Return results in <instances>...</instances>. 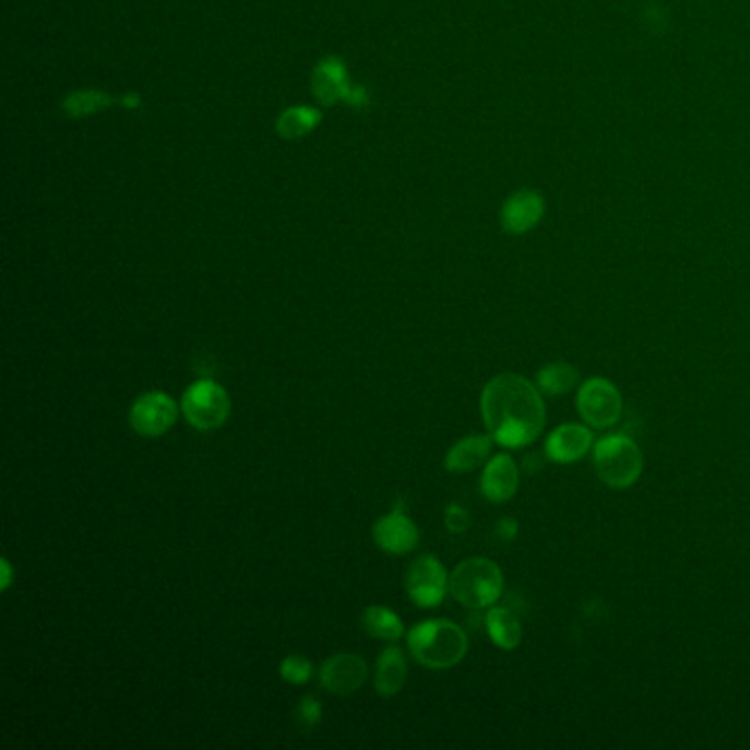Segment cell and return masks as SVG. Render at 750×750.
<instances>
[{"label":"cell","mask_w":750,"mask_h":750,"mask_svg":"<svg viewBox=\"0 0 750 750\" xmlns=\"http://www.w3.org/2000/svg\"><path fill=\"white\" fill-rule=\"evenodd\" d=\"M480 412L489 436L504 449L533 444L546 425V405L537 385L513 372L498 374L485 385Z\"/></svg>","instance_id":"cell-1"},{"label":"cell","mask_w":750,"mask_h":750,"mask_svg":"<svg viewBox=\"0 0 750 750\" xmlns=\"http://www.w3.org/2000/svg\"><path fill=\"white\" fill-rule=\"evenodd\" d=\"M412 658L427 669H452L469 652V639L461 626L447 619H427L405 634Z\"/></svg>","instance_id":"cell-2"},{"label":"cell","mask_w":750,"mask_h":750,"mask_svg":"<svg viewBox=\"0 0 750 750\" xmlns=\"http://www.w3.org/2000/svg\"><path fill=\"white\" fill-rule=\"evenodd\" d=\"M449 592L469 610L491 608L504 592L502 568L485 557L465 559L449 574Z\"/></svg>","instance_id":"cell-3"},{"label":"cell","mask_w":750,"mask_h":750,"mask_svg":"<svg viewBox=\"0 0 750 750\" xmlns=\"http://www.w3.org/2000/svg\"><path fill=\"white\" fill-rule=\"evenodd\" d=\"M645 459L639 444L623 436L612 433L594 444V469L604 485L612 489H630L643 476Z\"/></svg>","instance_id":"cell-4"},{"label":"cell","mask_w":750,"mask_h":750,"mask_svg":"<svg viewBox=\"0 0 750 750\" xmlns=\"http://www.w3.org/2000/svg\"><path fill=\"white\" fill-rule=\"evenodd\" d=\"M181 412L194 429L212 431L227 422L231 414V398L229 392L216 381L201 379L183 392Z\"/></svg>","instance_id":"cell-5"},{"label":"cell","mask_w":750,"mask_h":750,"mask_svg":"<svg viewBox=\"0 0 750 750\" xmlns=\"http://www.w3.org/2000/svg\"><path fill=\"white\" fill-rule=\"evenodd\" d=\"M576 409L585 425L608 429L619 422L623 414V396L610 379L592 377L583 381L576 392Z\"/></svg>","instance_id":"cell-6"},{"label":"cell","mask_w":750,"mask_h":750,"mask_svg":"<svg viewBox=\"0 0 750 750\" xmlns=\"http://www.w3.org/2000/svg\"><path fill=\"white\" fill-rule=\"evenodd\" d=\"M405 592L418 608H436L449 592V574L433 555L414 559L405 572Z\"/></svg>","instance_id":"cell-7"},{"label":"cell","mask_w":750,"mask_h":750,"mask_svg":"<svg viewBox=\"0 0 750 750\" xmlns=\"http://www.w3.org/2000/svg\"><path fill=\"white\" fill-rule=\"evenodd\" d=\"M179 418L177 401L162 390L141 394L128 414L130 427L143 438H159L168 433Z\"/></svg>","instance_id":"cell-8"},{"label":"cell","mask_w":750,"mask_h":750,"mask_svg":"<svg viewBox=\"0 0 750 750\" xmlns=\"http://www.w3.org/2000/svg\"><path fill=\"white\" fill-rule=\"evenodd\" d=\"M313 93L324 106H333L335 102H346L348 106H361L366 102V88L361 84H353L348 80L346 64L331 56L320 62L313 73Z\"/></svg>","instance_id":"cell-9"},{"label":"cell","mask_w":750,"mask_h":750,"mask_svg":"<svg viewBox=\"0 0 750 750\" xmlns=\"http://www.w3.org/2000/svg\"><path fill=\"white\" fill-rule=\"evenodd\" d=\"M374 544L390 555H407L418 546L420 531L414 520L403 511L401 504L394 507L388 515H381L372 526Z\"/></svg>","instance_id":"cell-10"},{"label":"cell","mask_w":750,"mask_h":750,"mask_svg":"<svg viewBox=\"0 0 750 750\" xmlns=\"http://www.w3.org/2000/svg\"><path fill=\"white\" fill-rule=\"evenodd\" d=\"M368 680V663L357 654H335L320 667V684L340 698L359 691Z\"/></svg>","instance_id":"cell-11"},{"label":"cell","mask_w":750,"mask_h":750,"mask_svg":"<svg viewBox=\"0 0 750 750\" xmlns=\"http://www.w3.org/2000/svg\"><path fill=\"white\" fill-rule=\"evenodd\" d=\"M592 447V431L579 422H566L552 429L546 440V456L557 465L581 461Z\"/></svg>","instance_id":"cell-12"},{"label":"cell","mask_w":750,"mask_h":750,"mask_svg":"<svg viewBox=\"0 0 750 750\" xmlns=\"http://www.w3.org/2000/svg\"><path fill=\"white\" fill-rule=\"evenodd\" d=\"M517 487H520V469L513 456L509 454L493 456L487 463L480 478L483 496L493 504H502V502H509L517 493Z\"/></svg>","instance_id":"cell-13"},{"label":"cell","mask_w":750,"mask_h":750,"mask_svg":"<svg viewBox=\"0 0 750 750\" xmlns=\"http://www.w3.org/2000/svg\"><path fill=\"white\" fill-rule=\"evenodd\" d=\"M491 447H493L491 436H480V433L467 436V438L459 440L452 449H449L447 456H444V469L449 474L474 472L476 467H480L489 459Z\"/></svg>","instance_id":"cell-14"},{"label":"cell","mask_w":750,"mask_h":750,"mask_svg":"<svg viewBox=\"0 0 750 750\" xmlns=\"http://www.w3.org/2000/svg\"><path fill=\"white\" fill-rule=\"evenodd\" d=\"M544 214V201L535 192H517L502 207V225L511 234L531 231Z\"/></svg>","instance_id":"cell-15"},{"label":"cell","mask_w":750,"mask_h":750,"mask_svg":"<svg viewBox=\"0 0 750 750\" xmlns=\"http://www.w3.org/2000/svg\"><path fill=\"white\" fill-rule=\"evenodd\" d=\"M407 680V660L401 647L390 645L381 652L374 669V689L383 698H394Z\"/></svg>","instance_id":"cell-16"},{"label":"cell","mask_w":750,"mask_h":750,"mask_svg":"<svg viewBox=\"0 0 750 750\" xmlns=\"http://www.w3.org/2000/svg\"><path fill=\"white\" fill-rule=\"evenodd\" d=\"M485 626L493 645L504 652H511L522 643V623L517 615L504 606H491L485 617Z\"/></svg>","instance_id":"cell-17"},{"label":"cell","mask_w":750,"mask_h":750,"mask_svg":"<svg viewBox=\"0 0 750 750\" xmlns=\"http://www.w3.org/2000/svg\"><path fill=\"white\" fill-rule=\"evenodd\" d=\"M361 626H364L366 634H370L372 639H379V641L396 643L405 636V626H403L401 617L385 606L366 608L364 617H361Z\"/></svg>","instance_id":"cell-18"},{"label":"cell","mask_w":750,"mask_h":750,"mask_svg":"<svg viewBox=\"0 0 750 750\" xmlns=\"http://www.w3.org/2000/svg\"><path fill=\"white\" fill-rule=\"evenodd\" d=\"M579 385V370L566 361H555L537 372V388L548 396H566Z\"/></svg>","instance_id":"cell-19"},{"label":"cell","mask_w":750,"mask_h":750,"mask_svg":"<svg viewBox=\"0 0 750 750\" xmlns=\"http://www.w3.org/2000/svg\"><path fill=\"white\" fill-rule=\"evenodd\" d=\"M322 112L311 106H290L277 117V134L284 139H299L316 130Z\"/></svg>","instance_id":"cell-20"},{"label":"cell","mask_w":750,"mask_h":750,"mask_svg":"<svg viewBox=\"0 0 750 750\" xmlns=\"http://www.w3.org/2000/svg\"><path fill=\"white\" fill-rule=\"evenodd\" d=\"M112 104V97L104 91H97V88H88V91H75L71 93L64 104H62V110L69 115V117H88V115H95L104 108H108Z\"/></svg>","instance_id":"cell-21"},{"label":"cell","mask_w":750,"mask_h":750,"mask_svg":"<svg viewBox=\"0 0 750 750\" xmlns=\"http://www.w3.org/2000/svg\"><path fill=\"white\" fill-rule=\"evenodd\" d=\"M316 674V665L307 658V656H297L290 654L279 663V676L288 682V684H307Z\"/></svg>","instance_id":"cell-22"},{"label":"cell","mask_w":750,"mask_h":750,"mask_svg":"<svg viewBox=\"0 0 750 750\" xmlns=\"http://www.w3.org/2000/svg\"><path fill=\"white\" fill-rule=\"evenodd\" d=\"M324 715V706L316 695H305L299 700L297 709H295V717H297V726H302L305 730L316 728L322 722Z\"/></svg>","instance_id":"cell-23"},{"label":"cell","mask_w":750,"mask_h":750,"mask_svg":"<svg viewBox=\"0 0 750 750\" xmlns=\"http://www.w3.org/2000/svg\"><path fill=\"white\" fill-rule=\"evenodd\" d=\"M469 524H472V515H469V511L465 507L449 504L444 509V526H447L449 533L461 535V533H465L469 528Z\"/></svg>","instance_id":"cell-24"},{"label":"cell","mask_w":750,"mask_h":750,"mask_svg":"<svg viewBox=\"0 0 750 750\" xmlns=\"http://www.w3.org/2000/svg\"><path fill=\"white\" fill-rule=\"evenodd\" d=\"M496 535L504 541H513L517 535V522L513 517H502L496 526Z\"/></svg>","instance_id":"cell-25"},{"label":"cell","mask_w":750,"mask_h":750,"mask_svg":"<svg viewBox=\"0 0 750 750\" xmlns=\"http://www.w3.org/2000/svg\"><path fill=\"white\" fill-rule=\"evenodd\" d=\"M0 568H3V574H0V587L10 590V585H12V581H14V568H12V563H10L8 557H5L3 561H0Z\"/></svg>","instance_id":"cell-26"},{"label":"cell","mask_w":750,"mask_h":750,"mask_svg":"<svg viewBox=\"0 0 750 750\" xmlns=\"http://www.w3.org/2000/svg\"><path fill=\"white\" fill-rule=\"evenodd\" d=\"M121 104L123 106H130V108H136L139 104H141V99H139V95H134V93H130V95H126V97H121Z\"/></svg>","instance_id":"cell-27"}]
</instances>
